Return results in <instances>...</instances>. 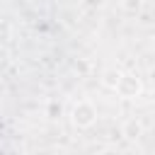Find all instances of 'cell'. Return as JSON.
Returning <instances> with one entry per match:
<instances>
[{
    "label": "cell",
    "instance_id": "obj_1",
    "mask_svg": "<svg viewBox=\"0 0 155 155\" xmlns=\"http://www.w3.org/2000/svg\"><path fill=\"white\" fill-rule=\"evenodd\" d=\"M97 116H99V114H97V107H94L90 99L75 102L73 109H70V124H73L75 128H90V126H94Z\"/></svg>",
    "mask_w": 155,
    "mask_h": 155
},
{
    "label": "cell",
    "instance_id": "obj_2",
    "mask_svg": "<svg viewBox=\"0 0 155 155\" xmlns=\"http://www.w3.org/2000/svg\"><path fill=\"white\" fill-rule=\"evenodd\" d=\"M114 92H116L119 97H124V99H136V97H140V92H143V82H140L138 75L121 70V78H119Z\"/></svg>",
    "mask_w": 155,
    "mask_h": 155
},
{
    "label": "cell",
    "instance_id": "obj_3",
    "mask_svg": "<svg viewBox=\"0 0 155 155\" xmlns=\"http://www.w3.org/2000/svg\"><path fill=\"white\" fill-rule=\"evenodd\" d=\"M121 136L126 138V140H138L140 136H143V124L133 116V119H126L124 121V126H121Z\"/></svg>",
    "mask_w": 155,
    "mask_h": 155
},
{
    "label": "cell",
    "instance_id": "obj_4",
    "mask_svg": "<svg viewBox=\"0 0 155 155\" xmlns=\"http://www.w3.org/2000/svg\"><path fill=\"white\" fill-rule=\"evenodd\" d=\"M119 78H121V70H119V68H107V70L102 73V85H104L107 90H114L116 82H119Z\"/></svg>",
    "mask_w": 155,
    "mask_h": 155
},
{
    "label": "cell",
    "instance_id": "obj_5",
    "mask_svg": "<svg viewBox=\"0 0 155 155\" xmlns=\"http://www.w3.org/2000/svg\"><path fill=\"white\" fill-rule=\"evenodd\" d=\"M61 114H63V104L58 99H48L46 102V116L51 121H56V119H61Z\"/></svg>",
    "mask_w": 155,
    "mask_h": 155
},
{
    "label": "cell",
    "instance_id": "obj_6",
    "mask_svg": "<svg viewBox=\"0 0 155 155\" xmlns=\"http://www.w3.org/2000/svg\"><path fill=\"white\" fill-rule=\"evenodd\" d=\"M140 7H143V0H121V10L131 17H136L140 12Z\"/></svg>",
    "mask_w": 155,
    "mask_h": 155
},
{
    "label": "cell",
    "instance_id": "obj_7",
    "mask_svg": "<svg viewBox=\"0 0 155 155\" xmlns=\"http://www.w3.org/2000/svg\"><path fill=\"white\" fill-rule=\"evenodd\" d=\"M85 7H92V10H97V7H104L107 5V0H80Z\"/></svg>",
    "mask_w": 155,
    "mask_h": 155
},
{
    "label": "cell",
    "instance_id": "obj_8",
    "mask_svg": "<svg viewBox=\"0 0 155 155\" xmlns=\"http://www.w3.org/2000/svg\"><path fill=\"white\" fill-rule=\"evenodd\" d=\"M0 2H7V0H0Z\"/></svg>",
    "mask_w": 155,
    "mask_h": 155
}]
</instances>
